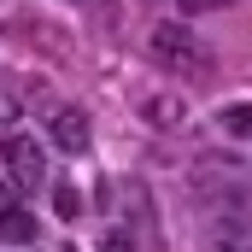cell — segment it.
I'll use <instances>...</instances> for the list:
<instances>
[{"instance_id":"cell-1","label":"cell","mask_w":252,"mask_h":252,"mask_svg":"<svg viewBox=\"0 0 252 252\" xmlns=\"http://www.w3.org/2000/svg\"><path fill=\"white\" fill-rule=\"evenodd\" d=\"M193 193L205 211H217L223 223H241L247 217V176L235 158H199L193 164Z\"/></svg>"},{"instance_id":"cell-2","label":"cell","mask_w":252,"mask_h":252,"mask_svg":"<svg viewBox=\"0 0 252 252\" xmlns=\"http://www.w3.org/2000/svg\"><path fill=\"white\" fill-rule=\"evenodd\" d=\"M147 59L158 64V70H170V76H182V82L211 76V53L199 47V35L182 30V24H153V35H147Z\"/></svg>"},{"instance_id":"cell-3","label":"cell","mask_w":252,"mask_h":252,"mask_svg":"<svg viewBox=\"0 0 252 252\" xmlns=\"http://www.w3.org/2000/svg\"><path fill=\"white\" fill-rule=\"evenodd\" d=\"M0 170H6V182L24 193V188H41L47 182V153H41V141H30V135H6L0 141Z\"/></svg>"},{"instance_id":"cell-4","label":"cell","mask_w":252,"mask_h":252,"mask_svg":"<svg viewBox=\"0 0 252 252\" xmlns=\"http://www.w3.org/2000/svg\"><path fill=\"white\" fill-rule=\"evenodd\" d=\"M88 135H94V129H88V112H82V106H53V112H47V141L59 147L64 158H82V153H88Z\"/></svg>"},{"instance_id":"cell-5","label":"cell","mask_w":252,"mask_h":252,"mask_svg":"<svg viewBox=\"0 0 252 252\" xmlns=\"http://www.w3.org/2000/svg\"><path fill=\"white\" fill-rule=\"evenodd\" d=\"M35 235H41V223H35V217H30L24 205H12V211H0V241H6V247H30Z\"/></svg>"},{"instance_id":"cell-6","label":"cell","mask_w":252,"mask_h":252,"mask_svg":"<svg viewBox=\"0 0 252 252\" xmlns=\"http://www.w3.org/2000/svg\"><path fill=\"white\" fill-rule=\"evenodd\" d=\"M24 94H35V82L0 70V124H18V118H24Z\"/></svg>"},{"instance_id":"cell-7","label":"cell","mask_w":252,"mask_h":252,"mask_svg":"<svg viewBox=\"0 0 252 252\" xmlns=\"http://www.w3.org/2000/svg\"><path fill=\"white\" fill-rule=\"evenodd\" d=\"M141 118L153 129H176L182 118H188V106H182V94H153L147 106H141Z\"/></svg>"},{"instance_id":"cell-8","label":"cell","mask_w":252,"mask_h":252,"mask_svg":"<svg viewBox=\"0 0 252 252\" xmlns=\"http://www.w3.org/2000/svg\"><path fill=\"white\" fill-rule=\"evenodd\" d=\"M217 252H252V223H247V217L217 229Z\"/></svg>"},{"instance_id":"cell-9","label":"cell","mask_w":252,"mask_h":252,"mask_svg":"<svg viewBox=\"0 0 252 252\" xmlns=\"http://www.w3.org/2000/svg\"><path fill=\"white\" fill-rule=\"evenodd\" d=\"M53 211H59V217H76V211H82V193L70 188V182H59V193H53Z\"/></svg>"},{"instance_id":"cell-10","label":"cell","mask_w":252,"mask_h":252,"mask_svg":"<svg viewBox=\"0 0 252 252\" xmlns=\"http://www.w3.org/2000/svg\"><path fill=\"white\" fill-rule=\"evenodd\" d=\"M223 129L229 135H252V106H229L223 112Z\"/></svg>"},{"instance_id":"cell-11","label":"cell","mask_w":252,"mask_h":252,"mask_svg":"<svg viewBox=\"0 0 252 252\" xmlns=\"http://www.w3.org/2000/svg\"><path fill=\"white\" fill-rule=\"evenodd\" d=\"M188 12H217V6H229V0H182Z\"/></svg>"},{"instance_id":"cell-12","label":"cell","mask_w":252,"mask_h":252,"mask_svg":"<svg viewBox=\"0 0 252 252\" xmlns=\"http://www.w3.org/2000/svg\"><path fill=\"white\" fill-rule=\"evenodd\" d=\"M12 205H18V188L6 182V188H0V211H12Z\"/></svg>"},{"instance_id":"cell-13","label":"cell","mask_w":252,"mask_h":252,"mask_svg":"<svg viewBox=\"0 0 252 252\" xmlns=\"http://www.w3.org/2000/svg\"><path fill=\"white\" fill-rule=\"evenodd\" d=\"M94 6H106V12H112V0H94Z\"/></svg>"},{"instance_id":"cell-14","label":"cell","mask_w":252,"mask_h":252,"mask_svg":"<svg viewBox=\"0 0 252 252\" xmlns=\"http://www.w3.org/2000/svg\"><path fill=\"white\" fill-rule=\"evenodd\" d=\"M59 252H76V247H59Z\"/></svg>"}]
</instances>
